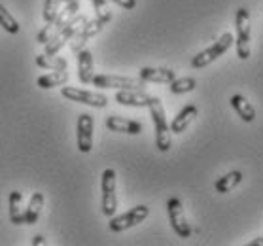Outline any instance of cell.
I'll use <instances>...</instances> for the list:
<instances>
[{
  "instance_id": "obj_1",
  "label": "cell",
  "mask_w": 263,
  "mask_h": 246,
  "mask_svg": "<svg viewBox=\"0 0 263 246\" xmlns=\"http://www.w3.org/2000/svg\"><path fill=\"white\" fill-rule=\"evenodd\" d=\"M148 108L152 121H154V127H156V146L157 150L165 154V152L171 150L173 140H171V125L167 123V114H165L161 99L152 97V102L148 104Z\"/></svg>"
},
{
  "instance_id": "obj_2",
  "label": "cell",
  "mask_w": 263,
  "mask_h": 246,
  "mask_svg": "<svg viewBox=\"0 0 263 246\" xmlns=\"http://www.w3.org/2000/svg\"><path fill=\"white\" fill-rule=\"evenodd\" d=\"M235 46H237V57L246 61L250 57V42H252V29H250V12L246 8H239L235 15Z\"/></svg>"
},
{
  "instance_id": "obj_3",
  "label": "cell",
  "mask_w": 263,
  "mask_h": 246,
  "mask_svg": "<svg viewBox=\"0 0 263 246\" xmlns=\"http://www.w3.org/2000/svg\"><path fill=\"white\" fill-rule=\"evenodd\" d=\"M85 21H87V17H85V15H82V13L78 15V13H76V15H74V17H72L70 21H68V23H66L65 27L57 32V34H53L48 42L44 44V46H46V51H44V53H46V55H57V53H59L61 48H63L66 42H70L72 36L78 32L80 27H82Z\"/></svg>"
},
{
  "instance_id": "obj_4",
  "label": "cell",
  "mask_w": 263,
  "mask_h": 246,
  "mask_svg": "<svg viewBox=\"0 0 263 246\" xmlns=\"http://www.w3.org/2000/svg\"><path fill=\"white\" fill-rule=\"evenodd\" d=\"M233 46V34L231 32H223L220 38H218V42H214L210 48H206L204 51L197 53L195 57L192 59V66L193 68H204V66L212 65L218 57L226 53L229 48Z\"/></svg>"
},
{
  "instance_id": "obj_5",
  "label": "cell",
  "mask_w": 263,
  "mask_h": 246,
  "mask_svg": "<svg viewBox=\"0 0 263 246\" xmlns=\"http://www.w3.org/2000/svg\"><path fill=\"white\" fill-rule=\"evenodd\" d=\"M91 84L101 89H144L146 82L131 76H116V74H95Z\"/></svg>"
},
{
  "instance_id": "obj_6",
  "label": "cell",
  "mask_w": 263,
  "mask_h": 246,
  "mask_svg": "<svg viewBox=\"0 0 263 246\" xmlns=\"http://www.w3.org/2000/svg\"><path fill=\"white\" fill-rule=\"evenodd\" d=\"M101 192H102V214L112 218L118 210V193H116V171L114 168H106L102 173L101 178Z\"/></svg>"
},
{
  "instance_id": "obj_7",
  "label": "cell",
  "mask_w": 263,
  "mask_h": 246,
  "mask_svg": "<svg viewBox=\"0 0 263 246\" xmlns=\"http://www.w3.org/2000/svg\"><path fill=\"white\" fill-rule=\"evenodd\" d=\"M148 216H149L148 206H146V204H138L135 209L123 212L121 216L110 218L108 228H110V231H114V233H121V231H125V229H131V228H135V225H138V223H142Z\"/></svg>"
},
{
  "instance_id": "obj_8",
  "label": "cell",
  "mask_w": 263,
  "mask_h": 246,
  "mask_svg": "<svg viewBox=\"0 0 263 246\" xmlns=\"http://www.w3.org/2000/svg\"><path fill=\"white\" fill-rule=\"evenodd\" d=\"M167 214H168V222L173 225L174 233L182 237V239H187L192 235V228L184 216V206H182V201L178 197H171L167 201Z\"/></svg>"
},
{
  "instance_id": "obj_9",
  "label": "cell",
  "mask_w": 263,
  "mask_h": 246,
  "mask_svg": "<svg viewBox=\"0 0 263 246\" xmlns=\"http://www.w3.org/2000/svg\"><path fill=\"white\" fill-rule=\"evenodd\" d=\"M61 93L68 101L87 104V106H93V108H106L108 106V97L102 95V93H95V91H85L78 89V87H63Z\"/></svg>"
},
{
  "instance_id": "obj_10",
  "label": "cell",
  "mask_w": 263,
  "mask_h": 246,
  "mask_svg": "<svg viewBox=\"0 0 263 246\" xmlns=\"http://www.w3.org/2000/svg\"><path fill=\"white\" fill-rule=\"evenodd\" d=\"M106 27V21H102V19H99V17H95V19H87L82 27H80V30L72 36V40H70V49L72 51H76L78 53L80 49H84V46L87 42H89L91 38L93 36H97L99 32H101L102 29Z\"/></svg>"
},
{
  "instance_id": "obj_11",
  "label": "cell",
  "mask_w": 263,
  "mask_h": 246,
  "mask_svg": "<svg viewBox=\"0 0 263 246\" xmlns=\"http://www.w3.org/2000/svg\"><path fill=\"white\" fill-rule=\"evenodd\" d=\"M93 116L91 114H80L78 123H76V142H78V150L82 154H89L93 150Z\"/></svg>"
},
{
  "instance_id": "obj_12",
  "label": "cell",
  "mask_w": 263,
  "mask_h": 246,
  "mask_svg": "<svg viewBox=\"0 0 263 246\" xmlns=\"http://www.w3.org/2000/svg\"><path fill=\"white\" fill-rule=\"evenodd\" d=\"M116 102L123 106H135V108H148L152 102V95L144 93L142 89H120L116 93Z\"/></svg>"
},
{
  "instance_id": "obj_13",
  "label": "cell",
  "mask_w": 263,
  "mask_h": 246,
  "mask_svg": "<svg viewBox=\"0 0 263 246\" xmlns=\"http://www.w3.org/2000/svg\"><path fill=\"white\" fill-rule=\"evenodd\" d=\"M106 129L114 133H125V135H140L142 133V123L135 120H125L120 116H108L104 121Z\"/></svg>"
},
{
  "instance_id": "obj_14",
  "label": "cell",
  "mask_w": 263,
  "mask_h": 246,
  "mask_svg": "<svg viewBox=\"0 0 263 246\" xmlns=\"http://www.w3.org/2000/svg\"><path fill=\"white\" fill-rule=\"evenodd\" d=\"M138 78L146 82V84H171L176 74L171 68H152V66H144L138 72Z\"/></svg>"
},
{
  "instance_id": "obj_15",
  "label": "cell",
  "mask_w": 263,
  "mask_h": 246,
  "mask_svg": "<svg viewBox=\"0 0 263 246\" xmlns=\"http://www.w3.org/2000/svg\"><path fill=\"white\" fill-rule=\"evenodd\" d=\"M95 76V61L89 49H80L78 51V78L82 84H91Z\"/></svg>"
},
{
  "instance_id": "obj_16",
  "label": "cell",
  "mask_w": 263,
  "mask_h": 246,
  "mask_svg": "<svg viewBox=\"0 0 263 246\" xmlns=\"http://www.w3.org/2000/svg\"><path fill=\"white\" fill-rule=\"evenodd\" d=\"M197 114H199V110L195 104L184 106V108L178 112V116L173 120V123H171V133H184L187 127L192 125V121L197 118Z\"/></svg>"
},
{
  "instance_id": "obj_17",
  "label": "cell",
  "mask_w": 263,
  "mask_h": 246,
  "mask_svg": "<svg viewBox=\"0 0 263 246\" xmlns=\"http://www.w3.org/2000/svg\"><path fill=\"white\" fill-rule=\"evenodd\" d=\"M229 104H231V108L239 114V118L246 123H252V121L256 120V108L252 106V102L242 95H233L229 99Z\"/></svg>"
},
{
  "instance_id": "obj_18",
  "label": "cell",
  "mask_w": 263,
  "mask_h": 246,
  "mask_svg": "<svg viewBox=\"0 0 263 246\" xmlns=\"http://www.w3.org/2000/svg\"><path fill=\"white\" fill-rule=\"evenodd\" d=\"M44 203H46V197H44V193L36 192V193H32V195H30L29 206H27V210L23 212L25 223H29V225H34V223L38 222V218H40V214H42Z\"/></svg>"
},
{
  "instance_id": "obj_19",
  "label": "cell",
  "mask_w": 263,
  "mask_h": 246,
  "mask_svg": "<svg viewBox=\"0 0 263 246\" xmlns=\"http://www.w3.org/2000/svg\"><path fill=\"white\" fill-rule=\"evenodd\" d=\"M66 82H68V72L66 70H53V72L46 74V76H40L36 80V85L40 89H53V87L65 85Z\"/></svg>"
},
{
  "instance_id": "obj_20",
  "label": "cell",
  "mask_w": 263,
  "mask_h": 246,
  "mask_svg": "<svg viewBox=\"0 0 263 246\" xmlns=\"http://www.w3.org/2000/svg\"><path fill=\"white\" fill-rule=\"evenodd\" d=\"M242 182V173L240 171H231V173L223 174L221 178H218L214 184V190L218 193H229L233 187H237Z\"/></svg>"
},
{
  "instance_id": "obj_21",
  "label": "cell",
  "mask_w": 263,
  "mask_h": 246,
  "mask_svg": "<svg viewBox=\"0 0 263 246\" xmlns=\"http://www.w3.org/2000/svg\"><path fill=\"white\" fill-rule=\"evenodd\" d=\"M21 201H23V193L13 190L10 193V222L15 223V225H23L25 218H23V210H21Z\"/></svg>"
},
{
  "instance_id": "obj_22",
  "label": "cell",
  "mask_w": 263,
  "mask_h": 246,
  "mask_svg": "<svg viewBox=\"0 0 263 246\" xmlns=\"http://www.w3.org/2000/svg\"><path fill=\"white\" fill-rule=\"evenodd\" d=\"M36 65L40 68H46V70H66L68 68V63L63 57H57V55H38L36 57Z\"/></svg>"
},
{
  "instance_id": "obj_23",
  "label": "cell",
  "mask_w": 263,
  "mask_h": 246,
  "mask_svg": "<svg viewBox=\"0 0 263 246\" xmlns=\"http://www.w3.org/2000/svg\"><path fill=\"white\" fill-rule=\"evenodd\" d=\"M197 87V80L195 78H174L171 84H168V89L173 95H184V93H192L193 89Z\"/></svg>"
},
{
  "instance_id": "obj_24",
  "label": "cell",
  "mask_w": 263,
  "mask_h": 246,
  "mask_svg": "<svg viewBox=\"0 0 263 246\" xmlns=\"http://www.w3.org/2000/svg\"><path fill=\"white\" fill-rule=\"evenodd\" d=\"M0 27L6 30V32H10V34H17L19 29H21L17 23V19L8 12L6 6H4L2 2H0Z\"/></svg>"
},
{
  "instance_id": "obj_25",
  "label": "cell",
  "mask_w": 263,
  "mask_h": 246,
  "mask_svg": "<svg viewBox=\"0 0 263 246\" xmlns=\"http://www.w3.org/2000/svg\"><path fill=\"white\" fill-rule=\"evenodd\" d=\"M61 0H46L44 2V23L46 25H51L57 19V15H59V8H61Z\"/></svg>"
},
{
  "instance_id": "obj_26",
  "label": "cell",
  "mask_w": 263,
  "mask_h": 246,
  "mask_svg": "<svg viewBox=\"0 0 263 246\" xmlns=\"http://www.w3.org/2000/svg\"><path fill=\"white\" fill-rule=\"evenodd\" d=\"M91 4H93V8H95L97 17L102 19V21H106V23L112 21V12L108 10L106 0H91Z\"/></svg>"
},
{
  "instance_id": "obj_27",
  "label": "cell",
  "mask_w": 263,
  "mask_h": 246,
  "mask_svg": "<svg viewBox=\"0 0 263 246\" xmlns=\"http://www.w3.org/2000/svg\"><path fill=\"white\" fill-rule=\"evenodd\" d=\"M112 2L121 8H125V10H135L137 8V0H112Z\"/></svg>"
},
{
  "instance_id": "obj_28",
  "label": "cell",
  "mask_w": 263,
  "mask_h": 246,
  "mask_svg": "<svg viewBox=\"0 0 263 246\" xmlns=\"http://www.w3.org/2000/svg\"><path fill=\"white\" fill-rule=\"evenodd\" d=\"M32 244H34V246L46 244V237H44V235H36L34 239H32Z\"/></svg>"
},
{
  "instance_id": "obj_29",
  "label": "cell",
  "mask_w": 263,
  "mask_h": 246,
  "mask_svg": "<svg viewBox=\"0 0 263 246\" xmlns=\"http://www.w3.org/2000/svg\"><path fill=\"white\" fill-rule=\"evenodd\" d=\"M250 246H263V237H256L254 240H250Z\"/></svg>"
},
{
  "instance_id": "obj_30",
  "label": "cell",
  "mask_w": 263,
  "mask_h": 246,
  "mask_svg": "<svg viewBox=\"0 0 263 246\" xmlns=\"http://www.w3.org/2000/svg\"><path fill=\"white\" fill-rule=\"evenodd\" d=\"M61 2H65V4H66V2H72V0H61Z\"/></svg>"
}]
</instances>
